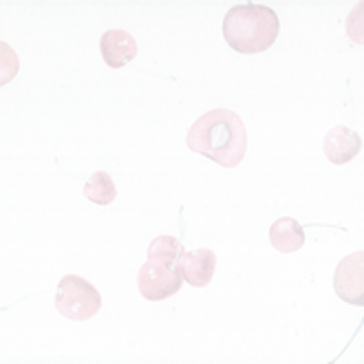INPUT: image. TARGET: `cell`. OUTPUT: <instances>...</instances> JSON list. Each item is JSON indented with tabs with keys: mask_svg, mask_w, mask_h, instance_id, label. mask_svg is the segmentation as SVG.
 <instances>
[{
	"mask_svg": "<svg viewBox=\"0 0 364 364\" xmlns=\"http://www.w3.org/2000/svg\"><path fill=\"white\" fill-rule=\"evenodd\" d=\"M181 283H183V278L177 265L161 261V259H148L137 274L139 294L151 303L175 296L181 289Z\"/></svg>",
	"mask_w": 364,
	"mask_h": 364,
	"instance_id": "4",
	"label": "cell"
},
{
	"mask_svg": "<svg viewBox=\"0 0 364 364\" xmlns=\"http://www.w3.org/2000/svg\"><path fill=\"white\" fill-rule=\"evenodd\" d=\"M84 197L95 205H109L115 201L117 190L109 173H95L84 186Z\"/></svg>",
	"mask_w": 364,
	"mask_h": 364,
	"instance_id": "10",
	"label": "cell"
},
{
	"mask_svg": "<svg viewBox=\"0 0 364 364\" xmlns=\"http://www.w3.org/2000/svg\"><path fill=\"white\" fill-rule=\"evenodd\" d=\"M55 309L64 318L82 323V320L93 318L102 309V296L95 289V285L84 281L82 276L69 274V276H64L58 285Z\"/></svg>",
	"mask_w": 364,
	"mask_h": 364,
	"instance_id": "3",
	"label": "cell"
},
{
	"mask_svg": "<svg viewBox=\"0 0 364 364\" xmlns=\"http://www.w3.org/2000/svg\"><path fill=\"white\" fill-rule=\"evenodd\" d=\"M100 49L111 69H122L137 58V40L124 29H109L100 40Z\"/></svg>",
	"mask_w": 364,
	"mask_h": 364,
	"instance_id": "7",
	"label": "cell"
},
{
	"mask_svg": "<svg viewBox=\"0 0 364 364\" xmlns=\"http://www.w3.org/2000/svg\"><path fill=\"white\" fill-rule=\"evenodd\" d=\"M281 31V23L272 7L265 5H234L223 18V38L228 45L245 55L263 53Z\"/></svg>",
	"mask_w": 364,
	"mask_h": 364,
	"instance_id": "2",
	"label": "cell"
},
{
	"mask_svg": "<svg viewBox=\"0 0 364 364\" xmlns=\"http://www.w3.org/2000/svg\"><path fill=\"white\" fill-rule=\"evenodd\" d=\"M269 243L276 252L294 254L305 245V230L296 219H276L269 228Z\"/></svg>",
	"mask_w": 364,
	"mask_h": 364,
	"instance_id": "9",
	"label": "cell"
},
{
	"mask_svg": "<svg viewBox=\"0 0 364 364\" xmlns=\"http://www.w3.org/2000/svg\"><path fill=\"white\" fill-rule=\"evenodd\" d=\"M186 144L223 168H237L247 151V133L243 119L230 109H214L203 113L190 126Z\"/></svg>",
	"mask_w": 364,
	"mask_h": 364,
	"instance_id": "1",
	"label": "cell"
},
{
	"mask_svg": "<svg viewBox=\"0 0 364 364\" xmlns=\"http://www.w3.org/2000/svg\"><path fill=\"white\" fill-rule=\"evenodd\" d=\"M214 267H217V256L208 247L195 250V252H183L177 261V269L181 278L192 287H205L212 281Z\"/></svg>",
	"mask_w": 364,
	"mask_h": 364,
	"instance_id": "6",
	"label": "cell"
},
{
	"mask_svg": "<svg viewBox=\"0 0 364 364\" xmlns=\"http://www.w3.org/2000/svg\"><path fill=\"white\" fill-rule=\"evenodd\" d=\"M333 289L345 303L364 307V252L345 256L333 274Z\"/></svg>",
	"mask_w": 364,
	"mask_h": 364,
	"instance_id": "5",
	"label": "cell"
},
{
	"mask_svg": "<svg viewBox=\"0 0 364 364\" xmlns=\"http://www.w3.org/2000/svg\"><path fill=\"white\" fill-rule=\"evenodd\" d=\"M323 148H325V157L331 164L342 166V164H349L355 155H360L362 137L347 126H336L325 135Z\"/></svg>",
	"mask_w": 364,
	"mask_h": 364,
	"instance_id": "8",
	"label": "cell"
},
{
	"mask_svg": "<svg viewBox=\"0 0 364 364\" xmlns=\"http://www.w3.org/2000/svg\"><path fill=\"white\" fill-rule=\"evenodd\" d=\"M183 245L175 239V237H157L151 247H148V259H161L168 263H175L179 261V256L183 254Z\"/></svg>",
	"mask_w": 364,
	"mask_h": 364,
	"instance_id": "11",
	"label": "cell"
}]
</instances>
